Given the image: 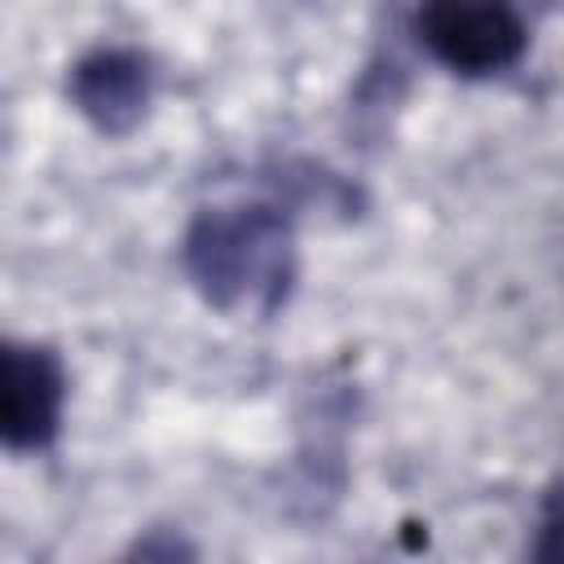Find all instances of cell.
Returning <instances> with one entry per match:
<instances>
[{"mask_svg": "<svg viewBox=\"0 0 564 564\" xmlns=\"http://www.w3.org/2000/svg\"><path fill=\"white\" fill-rule=\"evenodd\" d=\"M181 269L212 308L269 317L295 286V220L278 198L203 207L181 238Z\"/></svg>", "mask_w": 564, "mask_h": 564, "instance_id": "6da1fadb", "label": "cell"}, {"mask_svg": "<svg viewBox=\"0 0 564 564\" xmlns=\"http://www.w3.org/2000/svg\"><path fill=\"white\" fill-rule=\"evenodd\" d=\"M66 97L101 137H128L150 110L154 62L132 44H97L70 62Z\"/></svg>", "mask_w": 564, "mask_h": 564, "instance_id": "277c9868", "label": "cell"}, {"mask_svg": "<svg viewBox=\"0 0 564 564\" xmlns=\"http://www.w3.org/2000/svg\"><path fill=\"white\" fill-rule=\"evenodd\" d=\"M524 564H564V480H555L542 494V507H538V524H533Z\"/></svg>", "mask_w": 564, "mask_h": 564, "instance_id": "5b68a950", "label": "cell"}, {"mask_svg": "<svg viewBox=\"0 0 564 564\" xmlns=\"http://www.w3.org/2000/svg\"><path fill=\"white\" fill-rule=\"evenodd\" d=\"M66 405V366L48 344L4 339L0 352V436L13 454H40L57 441Z\"/></svg>", "mask_w": 564, "mask_h": 564, "instance_id": "3957f363", "label": "cell"}, {"mask_svg": "<svg viewBox=\"0 0 564 564\" xmlns=\"http://www.w3.org/2000/svg\"><path fill=\"white\" fill-rule=\"evenodd\" d=\"M414 40L432 62L463 79L511 70L529 48V22L498 0H436L410 18Z\"/></svg>", "mask_w": 564, "mask_h": 564, "instance_id": "7a4b0ae2", "label": "cell"}, {"mask_svg": "<svg viewBox=\"0 0 564 564\" xmlns=\"http://www.w3.org/2000/svg\"><path fill=\"white\" fill-rule=\"evenodd\" d=\"M123 564H198V551L185 533L176 529H154L137 538V546L123 555Z\"/></svg>", "mask_w": 564, "mask_h": 564, "instance_id": "8992f818", "label": "cell"}]
</instances>
